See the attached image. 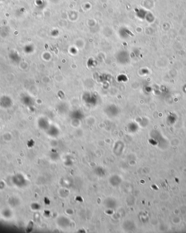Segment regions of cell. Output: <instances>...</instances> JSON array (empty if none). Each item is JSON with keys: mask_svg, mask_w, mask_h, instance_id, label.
<instances>
[{"mask_svg": "<svg viewBox=\"0 0 186 233\" xmlns=\"http://www.w3.org/2000/svg\"><path fill=\"white\" fill-rule=\"evenodd\" d=\"M110 183L111 184L114 186H118L121 182V179L120 178V177H119L118 176H112L111 178H110Z\"/></svg>", "mask_w": 186, "mask_h": 233, "instance_id": "1", "label": "cell"}, {"mask_svg": "<svg viewBox=\"0 0 186 233\" xmlns=\"http://www.w3.org/2000/svg\"><path fill=\"white\" fill-rule=\"evenodd\" d=\"M116 205H117L116 202L115 200L112 198H109L106 200V206H107V207L108 208H114L116 206Z\"/></svg>", "mask_w": 186, "mask_h": 233, "instance_id": "2", "label": "cell"}, {"mask_svg": "<svg viewBox=\"0 0 186 233\" xmlns=\"http://www.w3.org/2000/svg\"><path fill=\"white\" fill-rule=\"evenodd\" d=\"M95 173L98 176L103 177L105 175L106 171L102 167H98L95 169Z\"/></svg>", "mask_w": 186, "mask_h": 233, "instance_id": "3", "label": "cell"}]
</instances>
